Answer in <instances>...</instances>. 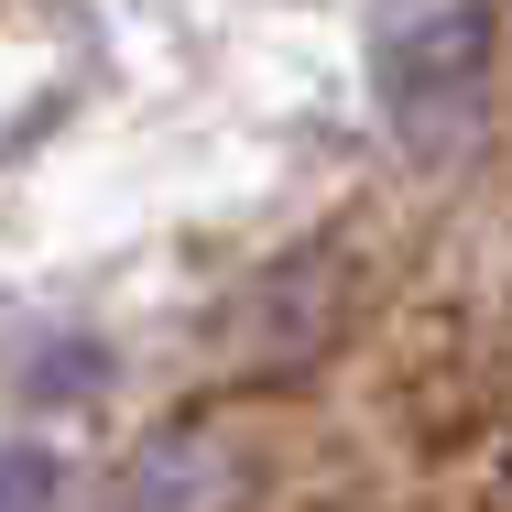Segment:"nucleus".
<instances>
[{
	"label": "nucleus",
	"instance_id": "f257e3e1",
	"mask_svg": "<svg viewBox=\"0 0 512 512\" xmlns=\"http://www.w3.org/2000/svg\"><path fill=\"white\" fill-rule=\"evenodd\" d=\"M480 77H491V22L469 0H436V11H404V33L382 44V120L404 142H447L469 109H480Z\"/></svg>",
	"mask_w": 512,
	"mask_h": 512
},
{
	"label": "nucleus",
	"instance_id": "f03ea898",
	"mask_svg": "<svg viewBox=\"0 0 512 512\" xmlns=\"http://www.w3.org/2000/svg\"><path fill=\"white\" fill-rule=\"evenodd\" d=\"M229 502H240V458H229L218 436L142 447V458L120 469V491H109V512H229Z\"/></svg>",
	"mask_w": 512,
	"mask_h": 512
},
{
	"label": "nucleus",
	"instance_id": "7ed1b4c3",
	"mask_svg": "<svg viewBox=\"0 0 512 512\" xmlns=\"http://www.w3.org/2000/svg\"><path fill=\"white\" fill-rule=\"evenodd\" d=\"M0 512H55V458L44 447H0Z\"/></svg>",
	"mask_w": 512,
	"mask_h": 512
}]
</instances>
